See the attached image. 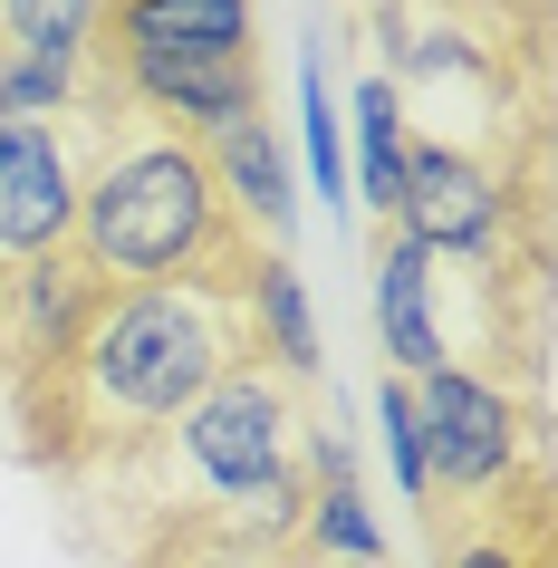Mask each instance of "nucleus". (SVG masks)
Wrapping results in <instances>:
<instances>
[{
  "label": "nucleus",
  "mask_w": 558,
  "mask_h": 568,
  "mask_svg": "<svg viewBox=\"0 0 558 568\" xmlns=\"http://www.w3.org/2000/svg\"><path fill=\"white\" fill-rule=\"evenodd\" d=\"M251 366V318L222 290H106L59 386L20 395V453L59 481H97L106 463L145 453L164 424Z\"/></svg>",
  "instance_id": "obj_1"
},
{
  "label": "nucleus",
  "mask_w": 558,
  "mask_h": 568,
  "mask_svg": "<svg viewBox=\"0 0 558 568\" xmlns=\"http://www.w3.org/2000/svg\"><path fill=\"white\" fill-rule=\"evenodd\" d=\"M97 116H106V145H97L88 183H78V232H68V251L106 290H222V300H241L270 251L222 203L212 154L193 135L145 125V116H116V106H97Z\"/></svg>",
  "instance_id": "obj_2"
},
{
  "label": "nucleus",
  "mask_w": 558,
  "mask_h": 568,
  "mask_svg": "<svg viewBox=\"0 0 558 568\" xmlns=\"http://www.w3.org/2000/svg\"><path fill=\"white\" fill-rule=\"evenodd\" d=\"M414 386V424H424V510H500L520 491L529 473H549L539 453V415H529L520 395L500 386V376H471V366H434V376H405Z\"/></svg>",
  "instance_id": "obj_3"
},
{
  "label": "nucleus",
  "mask_w": 558,
  "mask_h": 568,
  "mask_svg": "<svg viewBox=\"0 0 558 568\" xmlns=\"http://www.w3.org/2000/svg\"><path fill=\"white\" fill-rule=\"evenodd\" d=\"M395 232L424 241L453 270H539V183H510L500 154L405 135V193Z\"/></svg>",
  "instance_id": "obj_4"
},
{
  "label": "nucleus",
  "mask_w": 558,
  "mask_h": 568,
  "mask_svg": "<svg viewBox=\"0 0 558 568\" xmlns=\"http://www.w3.org/2000/svg\"><path fill=\"white\" fill-rule=\"evenodd\" d=\"M97 145H106L97 106H78V116H0V270L68 251L78 183H88Z\"/></svg>",
  "instance_id": "obj_5"
},
{
  "label": "nucleus",
  "mask_w": 558,
  "mask_h": 568,
  "mask_svg": "<svg viewBox=\"0 0 558 568\" xmlns=\"http://www.w3.org/2000/svg\"><path fill=\"white\" fill-rule=\"evenodd\" d=\"M97 308H106V280L78 251H39V261L0 270V386H10V405L59 386V366L78 357Z\"/></svg>",
  "instance_id": "obj_6"
},
{
  "label": "nucleus",
  "mask_w": 558,
  "mask_h": 568,
  "mask_svg": "<svg viewBox=\"0 0 558 568\" xmlns=\"http://www.w3.org/2000/svg\"><path fill=\"white\" fill-rule=\"evenodd\" d=\"M463 280L471 270L434 261L424 241H405L385 222V241H376V337H385V357H395V376L453 366V300H463Z\"/></svg>",
  "instance_id": "obj_7"
},
{
  "label": "nucleus",
  "mask_w": 558,
  "mask_h": 568,
  "mask_svg": "<svg viewBox=\"0 0 558 568\" xmlns=\"http://www.w3.org/2000/svg\"><path fill=\"white\" fill-rule=\"evenodd\" d=\"M203 154H212V183H222V203L251 222V241H290V222H298V203H290V154H280V135H270L261 116H241V125H222V135H203Z\"/></svg>",
  "instance_id": "obj_8"
},
{
  "label": "nucleus",
  "mask_w": 558,
  "mask_h": 568,
  "mask_svg": "<svg viewBox=\"0 0 558 568\" xmlns=\"http://www.w3.org/2000/svg\"><path fill=\"white\" fill-rule=\"evenodd\" d=\"M241 318H251V357H261L270 376H290V386L318 376V308H308V280L290 270V251H270V261L251 270Z\"/></svg>",
  "instance_id": "obj_9"
},
{
  "label": "nucleus",
  "mask_w": 558,
  "mask_h": 568,
  "mask_svg": "<svg viewBox=\"0 0 558 568\" xmlns=\"http://www.w3.org/2000/svg\"><path fill=\"white\" fill-rule=\"evenodd\" d=\"M106 49H251V0H106Z\"/></svg>",
  "instance_id": "obj_10"
},
{
  "label": "nucleus",
  "mask_w": 558,
  "mask_h": 568,
  "mask_svg": "<svg viewBox=\"0 0 558 568\" xmlns=\"http://www.w3.org/2000/svg\"><path fill=\"white\" fill-rule=\"evenodd\" d=\"M97 10H106V0H0V59L49 68V78H68V88H88Z\"/></svg>",
  "instance_id": "obj_11"
},
{
  "label": "nucleus",
  "mask_w": 558,
  "mask_h": 568,
  "mask_svg": "<svg viewBox=\"0 0 558 568\" xmlns=\"http://www.w3.org/2000/svg\"><path fill=\"white\" fill-rule=\"evenodd\" d=\"M443 568H558L549 559V473H529L471 530H443Z\"/></svg>",
  "instance_id": "obj_12"
},
{
  "label": "nucleus",
  "mask_w": 558,
  "mask_h": 568,
  "mask_svg": "<svg viewBox=\"0 0 558 568\" xmlns=\"http://www.w3.org/2000/svg\"><path fill=\"white\" fill-rule=\"evenodd\" d=\"M356 193L376 222H395V193H405V88L395 78L356 88Z\"/></svg>",
  "instance_id": "obj_13"
},
{
  "label": "nucleus",
  "mask_w": 558,
  "mask_h": 568,
  "mask_svg": "<svg viewBox=\"0 0 558 568\" xmlns=\"http://www.w3.org/2000/svg\"><path fill=\"white\" fill-rule=\"evenodd\" d=\"M298 125H308V183L327 203H347V154H337V106H327V68H298Z\"/></svg>",
  "instance_id": "obj_14"
},
{
  "label": "nucleus",
  "mask_w": 558,
  "mask_h": 568,
  "mask_svg": "<svg viewBox=\"0 0 558 568\" xmlns=\"http://www.w3.org/2000/svg\"><path fill=\"white\" fill-rule=\"evenodd\" d=\"M376 415H385V453H395V481H405L414 501H424V424H414V386H405V376H385V386H376Z\"/></svg>",
  "instance_id": "obj_15"
},
{
  "label": "nucleus",
  "mask_w": 558,
  "mask_h": 568,
  "mask_svg": "<svg viewBox=\"0 0 558 568\" xmlns=\"http://www.w3.org/2000/svg\"><path fill=\"white\" fill-rule=\"evenodd\" d=\"M308 568H385V559H308Z\"/></svg>",
  "instance_id": "obj_16"
}]
</instances>
